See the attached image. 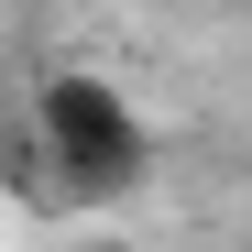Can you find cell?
<instances>
[{
  "label": "cell",
  "mask_w": 252,
  "mask_h": 252,
  "mask_svg": "<svg viewBox=\"0 0 252 252\" xmlns=\"http://www.w3.org/2000/svg\"><path fill=\"white\" fill-rule=\"evenodd\" d=\"M33 132H44V154L66 164V187L77 197H121V187H143V164H154V132H143V110L110 88V77L88 66H55L44 88H33Z\"/></svg>",
  "instance_id": "obj_1"
}]
</instances>
